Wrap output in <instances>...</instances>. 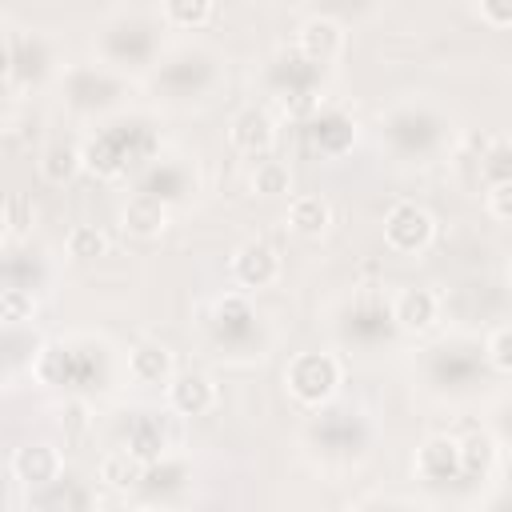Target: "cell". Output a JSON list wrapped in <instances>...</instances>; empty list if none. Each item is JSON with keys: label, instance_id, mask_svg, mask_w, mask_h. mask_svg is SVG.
Wrapping results in <instances>:
<instances>
[{"label": "cell", "instance_id": "obj_1", "mask_svg": "<svg viewBox=\"0 0 512 512\" xmlns=\"http://www.w3.org/2000/svg\"><path fill=\"white\" fill-rule=\"evenodd\" d=\"M340 384V364L324 352H304L288 364V388L300 404H324Z\"/></svg>", "mask_w": 512, "mask_h": 512}, {"label": "cell", "instance_id": "obj_2", "mask_svg": "<svg viewBox=\"0 0 512 512\" xmlns=\"http://www.w3.org/2000/svg\"><path fill=\"white\" fill-rule=\"evenodd\" d=\"M384 240L396 252H420L432 240V216L424 208H416V204H396L384 216Z\"/></svg>", "mask_w": 512, "mask_h": 512}, {"label": "cell", "instance_id": "obj_3", "mask_svg": "<svg viewBox=\"0 0 512 512\" xmlns=\"http://www.w3.org/2000/svg\"><path fill=\"white\" fill-rule=\"evenodd\" d=\"M228 136H232V148L236 152H244V156H268L272 144H276V120L264 108H244V112H236Z\"/></svg>", "mask_w": 512, "mask_h": 512}, {"label": "cell", "instance_id": "obj_4", "mask_svg": "<svg viewBox=\"0 0 512 512\" xmlns=\"http://www.w3.org/2000/svg\"><path fill=\"white\" fill-rule=\"evenodd\" d=\"M12 476L28 488H48L60 476V452L52 444H24L12 452Z\"/></svg>", "mask_w": 512, "mask_h": 512}, {"label": "cell", "instance_id": "obj_5", "mask_svg": "<svg viewBox=\"0 0 512 512\" xmlns=\"http://www.w3.org/2000/svg\"><path fill=\"white\" fill-rule=\"evenodd\" d=\"M232 276H236L244 288H264V284H272V280L280 276V256H276L268 244L248 240V244H240L236 256H232Z\"/></svg>", "mask_w": 512, "mask_h": 512}, {"label": "cell", "instance_id": "obj_6", "mask_svg": "<svg viewBox=\"0 0 512 512\" xmlns=\"http://www.w3.org/2000/svg\"><path fill=\"white\" fill-rule=\"evenodd\" d=\"M168 404H172L176 412H184V416H204V412L216 404V388H212V380L200 376V372H180V376H172V384H168Z\"/></svg>", "mask_w": 512, "mask_h": 512}, {"label": "cell", "instance_id": "obj_7", "mask_svg": "<svg viewBox=\"0 0 512 512\" xmlns=\"http://www.w3.org/2000/svg\"><path fill=\"white\" fill-rule=\"evenodd\" d=\"M340 44H344L340 24H336V20H324V16L308 20V24L296 32V48H300V56L312 60V64H328V60L340 52Z\"/></svg>", "mask_w": 512, "mask_h": 512}, {"label": "cell", "instance_id": "obj_8", "mask_svg": "<svg viewBox=\"0 0 512 512\" xmlns=\"http://www.w3.org/2000/svg\"><path fill=\"white\" fill-rule=\"evenodd\" d=\"M416 472H420L424 480H452V476H460V472H464V468H460V444L448 440V436H432V440L416 452Z\"/></svg>", "mask_w": 512, "mask_h": 512}, {"label": "cell", "instance_id": "obj_9", "mask_svg": "<svg viewBox=\"0 0 512 512\" xmlns=\"http://www.w3.org/2000/svg\"><path fill=\"white\" fill-rule=\"evenodd\" d=\"M392 320L404 332H424L436 320V296L428 288H404L396 296V304H392Z\"/></svg>", "mask_w": 512, "mask_h": 512}, {"label": "cell", "instance_id": "obj_10", "mask_svg": "<svg viewBox=\"0 0 512 512\" xmlns=\"http://www.w3.org/2000/svg\"><path fill=\"white\" fill-rule=\"evenodd\" d=\"M124 228L132 232V236H160L164 232V224H168V208H164V200L160 196H132L128 204H124Z\"/></svg>", "mask_w": 512, "mask_h": 512}, {"label": "cell", "instance_id": "obj_11", "mask_svg": "<svg viewBox=\"0 0 512 512\" xmlns=\"http://www.w3.org/2000/svg\"><path fill=\"white\" fill-rule=\"evenodd\" d=\"M100 480H104L108 488H116V492L140 488V480H144V456H136L132 448L108 452V456L100 460Z\"/></svg>", "mask_w": 512, "mask_h": 512}, {"label": "cell", "instance_id": "obj_12", "mask_svg": "<svg viewBox=\"0 0 512 512\" xmlns=\"http://www.w3.org/2000/svg\"><path fill=\"white\" fill-rule=\"evenodd\" d=\"M128 372L136 384H168L172 380V352L156 344H140L128 356Z\"/></svg>", "mask_w": 512, "mask_h": 512}, {"label": "cell", "instance_id": "obj_13", "mask_svg": "<svg viewBox=\"0 0 512 512\" xmlns=\"http://www.w3.org/2000/svg\"><path fill=\"white\" fill-rule=\"evenodd\" d=\"M84 168V152L76 144H48L40 152V176L48 184H68Z\"/></svg>", "mask_w": 512, "mask_h": 512}, {"label": "cell", "instance_id": "obj_14", "mask_svg": "<svg viewBox=\"0 0 512 512\" xmlns=\"http://www.w3.org/2000/svg\"><path fill=\"white\" fill-rule=\"evenodd\" d=\"M328 220H332V208L320 196H296L288 204V228L300 236H320L328 228Z\"/></svg>", "mask_w": 512, "mask_h": 512}, {"label": "cell", "instance_id": "obj_15", "mask_svg": "<svg viewBox=\"0 0 512 512\" xmlns=\"http://www.w3.org/2000/svg\"><path fill=\"white\" fill-rule=\"evenodd\" d=\"M252 188L260 196H284L288 192V168L280 160H260L252 172Z\"/></svg>", "mask_w": 512, "mask_h": 512}, {"label": "cell", "instance_id": "obj_16", "mask_svg": "<svg viewBox=\"0 0 512 512\" xmlns=\"http://www.w3.org/2000/svg\"><path fill=\"white\" fill-rule=\"evenodd\" d=\"M104 248H108V240H104V232L92 228V224H80V228L68 232V256H76V260H92V256H100Z\"/></svg>", "mask_w": 512, "mask_h": 512}, {"label": "cell", "instance_id": "obj_17", "mask_svg": "<svg viewBox=\"0 0 512 512\" xmlns=\"http://www.w3.org/2000/svg\"><path fill=\"white\" fill-rule=\"evenodd\" d=\"M164 12L180 28H196L212 16V0H164Z\"/></svg>", "mask_w": 512, "mask_h": 512}, {"label": "cell", "instance_id": "obj_18", "mask_svg": "<svg viewBox=\"0 0 512 512\" xmlns=\"http://www.w3.org/2000/svg\"><path fill=\"white\" fill-rule=\"evenodd\" d=\"M4 224H8V240H20L32 228V200L20 196V192H12L4 200Z\"/></svg>", "mask_w": 512, "mask_h": 512}, {"label": "cell", "instance_id": "obj_19", "mask_svg": "<svg viewBox=\"0 0 512 512\" xmlns=\"http://www.w3.org/2000/svg\"><path fill=\"white\" fill-rule=\"evenodd\" d=\"M492 456H496V448H492L488 436H468V440L460 444V468H464V472H488Z\"/></svg>", "mask_w": 512, "mask_h": 512}, {"label": "cell", "instance_id": "obj_20", "mask_svg": "<svg viewBox=\"0 0 512 512\" xmlns=\"http://www.w3.org/2000/svg\"><path fill=\"white\" fill-rule=\"evenodd\" d=\"M0 312H4V324H24V320H32L36 300H32L28 292H20V288H4V296H0Z\"/></svg>", "mask_w": 512, "mask_h": 512}, {"label": "cell", "instance_id": "obj_21", "mask_svg": "<svg viewBox=\"0 0 512 512\" xmlns=\"http://www.w3.org/2000/svg\"><path fill=\"white\" fill-rule=\"evenodd\" d=\"M488 360H492L500 372H512V328L492 332V340H488Z\"/></svg>", "mask_w": 512, "mask_h": 512}, {"label": "cell", "instance_id": "obj_22", "mask_svg": "<svg viewBox=\"0 0 512 512\" xmlns=\"http://www.w3.org/2000/svg\"><path fill=\"white\" fill-rule=\"evenodd\" d=\"M488 212H492L496 220H512V180L492 184V192H488Z\"/></svg>", "mask_w": 512, "mask_h": 512}, {"label": "cell", "instance_id": "obj_23", "mask_svg": "<svg viewBox=\"0 0 512 512\" xmlns=\"http://www.w3.org/2000/svg\"><path fill=\"white\" fill-rule=\"evenodd\" d=\"M480 8L492 24H512V0H480Z\"/></svg>", "mask_w": 512, "mask_h": 512}, {"label": "cell", "instance_id": "obj_24", "mask_svg": "<svg viewBox=\"0 0 512 512\" xmlns=\"http://www.w3.org/2000/svg\"><path fill=\"white\" fill-rule=\"evenodd\" d=\"M84 412H88V408H84L80 400H72V404L64 408V416H60V424H64V428H68V432L76 436V432H84V424H88V420H84Z\"/></svg>", "mask_w": 512, "mask_h": 512}]
</instances>
